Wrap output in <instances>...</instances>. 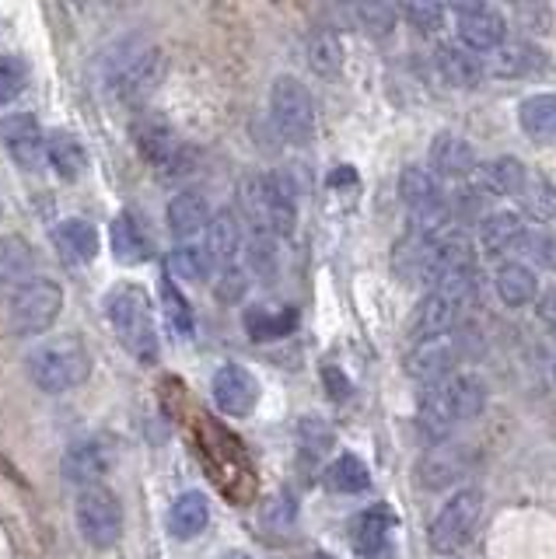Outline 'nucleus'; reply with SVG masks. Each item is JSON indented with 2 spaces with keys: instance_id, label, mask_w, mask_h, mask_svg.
<instances>
[{
  "instance_id": "10",
  "label": "nucleus",
  "mask_w": 556,
  "mask_h": 559,
  "mask_svg": "<svg viewBox=\"0 0 556 559\" xmlns=\"http://www.w3.org/2000/svg\"><path fill=\"white\" fill-rule=\"evenodd\" d=\"M469 349H473V340H469V332H448V336H434V340H421L406 357V374L424 381V384H434L451 374V367H456Z\"/></svg>"
},
{
  "instance_id": "3",
  "label": "nucleus",
  "mask_w": 556,
  "mask_h": 559,
  "mask_svg": "<svg viewBox=\"0 0 556 559\" xmlns=\"http://www.w3.org/2000/svg\"><path fill=\"white\" fill-rule=\"evenodd\" d=\"M106 314L116 329L119 343L141 364H154L162 354L158 343V325H154V308L144 287L137 284H119L106 297Z\"/></svg>"
},
{
  "instance_id": "37",
  "label": "nucleus",
  "mask_w": 556,
  "mask_h": 559,
  "mask_svg": "<svg viewBox=\"0 0 556 559\" xmlns=\"http://www.w3.org/2000/svg\"><path fill=\"white\" fill-rule=\"evenodd\" d=\"M308 63L316 74L322 78H333L336 70L343 67V43L333 28H316L308 39Z\"/></svg>"
},
{
  "instance_id": "42",
  "label": "nucleus",
  "mask_w": 556,
  "mask_h": 559,
  "mask_svg": "<svg viewBox=\"0 0 556 559\" xmlns=\"http://www.w3.org/2000/svg\"><path fill=\"white\" fill-rule=\"evenodd\" d=\"M518 252H525L532 262L546 270H556V235L553 231H525L518 241Z\"/></svg>"
},
{
  "instance_id": "50",
  "label": "nucleus",
  "mask_w": 556,
  "mask_h": 559,
  "mask_svg": "<svg viewBox=\"0 0 556 559\" xmlns=\"http://www.w3.org/2000/svg\"><path fill=\"white\" fill-rule=\"evenodd\" d=\"M316 559H333V556H316Z\"/></svg>"
},
{
  "instance_id": "39",
  "label": "nucleus",
  "mask_w": 556,
  "mask_h": 559,
  "mask_svg": "<svg viewBox=\"0 0 556 559\" xmlns=\"http://www.w3.org/2000/svg\"><path fill=\"white\" fill-rule=\"evenodd\" d=\"M333 444H336V433H333V427L326 424V419L305 416L301 424H298V448H301V454H305L308 462L326 459Z\"/></svg>"
},
{
  "instance_id": "33",
  "label": "nucleus",
  "mask_w": 556,
  "mask_h": 559,
  "mask_svg": "<svg viewBox=\"0 0 556 559\" xmlns=\"http://www.w3.org/2000/svg\"><path fill=\"white\" fill-rule=\"evenodd\" d=\"M322 483L326 489H333V493H364V489L371 486V472L357 454H340V459L326 468Z\"/></svg>"
},
{
  "instance_id": "32",
  "label": "nucleus",
  "mask_w": 556,
  "mask_h": 559,
  "mask_svg": "<svg viewBox=\"0 0 556 559\" xmlns=\"http://www.w3.org/2000/svg\"><path fill=\"white\" fill-rule=\"evenodd\" d=\"M494 287H497V297L508 308H525L539 290L535 273L529 266H521V262H504L494 276Z\"/></svg>"
},
{
  "instance_id": "13",
  "label": "nucleus",
  "mask_w": 556,
  "mask_h": 559,
  "mask_svg": "<svg viewBox=\"0 0 556 559\" xmlns=\"http://www.w3.org/2000/svg\"><path fill=\"white\" fill-rule=\"evenodd\" d=\"M0 144L25 171H39L46 162V133L32 112H11L0 119Z\"/></svg>"
},
{
  "instance_id": "52",
  "label": "nucleus",
  "mask_w": 556,
  "mask_h": 559,
  "mask_svg": "<svg viewBox=\"0 0 556 559\" xmlns=\"http://www.w3.org/2000/svg\"><path fill=\"white\" fill-rule=\"evenodd\" d=\"M0 214H4V210H0Z\"/></svg>"
},
{
  "instance_id": "14",
  "label": "nucleus",
  "mask_w": 556,
  "mask_h": 559,
  "mask_svg": "<svg viewBox=\"0 0 556 559\" xmlns=\"http://www.w3.org/2000/svg\"><path fill=\"white\" fill-rule=\"evenodd\" d=\"M211 395H214V406L224 413V416H249L259 402V381L252 378L249 367L241 364H224L214 371V381H211Z\"/></svg>"
},
{
  "instance_id": "16",
  "label": "nucleus",
  "mask_w": 556,
  "mask_h": 559,
  "mask_svg": "<svg viewBox=\"0 0 556 559\" xmlns=\"http://www.w3.org/2000/svg\"><path fill=\"white\" fill-rule=\"evenodd\" d=\"M456 28L469 52H494L504 43V14L490 4H456Z\"/></svg>"
},
{
  "instance_id": "34",
  "label": "nucleus",
  "mask_w": 556,
  "mask_h": 559,
  "mask_svg": "<svg viewBox=\"0 0 556 559\" xmlns=\"http://www.w3.org/2000/svg\"><path fill=\"white\" fill-rule=\"evenodd\" d=\"M211 270H214V259L203 245L186 241L179 249H171L168 255V276H179L186 284H203V280L211 276Z\"/></svg>"
},
{
  "instance_id": "45",
  "label": "nucleus",
  "mask_w": 556,
  "mask_h": 559,
  "mask_svg": "<svg viewBox=\"0 0 556 559\" xmlns=\"http://www.w3.org/2000/svg\"><path fill=\"white\" fill-rule=\"evenodd\" d=\"M246 287H249V280H246V270H241V266H228L217 276V297H221V301H228V305L241 301Z\"/></svg>"
},
{
  "instance_id": "48",
  "label": "nucleus",
  "mask_w": 556,
  "mask_h": 559,
  "mask_svg": "<svg viewBox=\"0 0 556 559\" xmlns=\"http://www.w3.org/2000/svg\"><path fill=\"white\" fill-rule=\"evenodd\" d=\"M535 311H539V319H543L546 325H553V329H556V287H549L543 297H539Z\"/></svg>"
},
{
  "instance_id": "22",
  "label": "nucleus",
  "mask_w": 556,
  "mask_h": 559,
  "mask_svg": "<svg viewBox=\"0 0 556 559\" xmlns=\"http://www.w3.org/2000/svg\"><path fill=\"white\" fill-rule=\"evenodd\" d=\"M430 171L448 175V179H462V175L476 171V151L459 133H438L430 140Z\"/></svg>"
},
{
  "instance_id": "41",
  "label": "nucleus",
  "mask_w": 556,
  "mask_h": 559,
  "mask_svg": "<svg viewBox=\"0 0 556 559\" xmlns=\"http://www.w3.org/2000/svg\"><path fill=\"white\" fill-rule=\"evenodd\" d=\"M28 87V63L19 57H0V105H11Z\"/></svg>"
},
{
  "instance_id": "46",
  "label": "nucleus",
  "mask_w": 556,
  "mask_h": 559,
  "mask_svg": "<svg viewBox=\"0 0 556 559\" xmlns=\"http://www.w3.org/2000/svg\"><path fill=\"white\" fill-rule=\"evenodd\" d=\"M263 521L270 524V528H287V524L294 521V503L287 497L270 500V507L263 511Z\"/></svg>"
},
{
  "instance_id": "2",
  "label": "nucleus",
  "mask_w": 556,
  "mask_h": 559,
  "mask_svg": "<svg viewBox=\"0 0 556 559\" xmlns=\"http://www.w3.org/2000/svg\"><path fill=\"white\" fill-rule=\"evenodd\" d=\"M241 210H246L249 231H270L276 238H291L294 224H298V186L284 171H267V175H249L238 186Z\"/></svg>"
},
{
  "instance_id": "36",
  "label": "nucleus",
  "mask_w": 556,
  "mask_h": 559,
  "mask_svg": "<svg viewBox=\"0 0 556 559\" xmlns=\"http://www.w3.org/2000/svg\"><path fill=\"white\" fill-rule=\"evenodd\" d=\"M246 325H249V336L256 343H267V340H284L298 325V311L284 308V311H267V308H249L246 311Z\"/></svg>"
},
{
  "instance_id": "18",
  "label": "nucleus",
  "mask_w": 556,
  "mask_h": 559,
  "mask_svg": "<svg viewBox=\"0 0 556 559\" xmlns=\"http://www.w3.org/2000/svg\"><path fill=\"white\" fill-rule=\"evenodd\" d=\"M133 144H137V151L144 154V162H147V165L162 168V171L176 168V165L182 162V157H186V151H182V144L176 140V133H171L168 122L154 119V116L141 119V122L133 127Z\"/></svg>"
},
{
  "instance_id": "5",
  "label": "nucleus",
  "mask_w": 556,
  "mask_h": 559,
  "mask_svg": "<svg viewBox=\"0 0 556 559\" xmlns=\"http://www.w3.org/2000/svg\"><path fill=\"white\" fill-rule=\"evenodd\" d=\"M476 290H480V280L473 270L434 284L424 301L413 311V322H410L413 340L421 343V340H434V336H448V332H456L459 322L465 319L469 305H473Z\"/></svg>"
},
{
  "instance_id": "12",
  "label": "nucleus",
  "mask_w": 556,
  "mask_h": 559,
  "mask_svg": "<svg viewBox=\"0 0 556 559\" xmlns=\"http://www.w3.org/2000/svg\"><path fill=\"white\" fill-rule=\"evenodd\" d=\"M116 465V444L106 441V437H84V441H74L63 451L60 472L67 483H74L81 489L98 486V479Z\"/></svg>"
},
{
  "instance_id": "23",
  "label": "nucleus",
  "mask_w": 556,
  "mask_h": 559,
  "mask_svg": "<svg viewBox=\"0 0 556 559\" xmlns=\"http://www.w3.org/2000/svg\"><path fill=\"white\" fill-rule=\"evenodd\" d=\"M206 224H211V203H206L203 192L186 189L168 203V231L179 238V245L206 231Z\"/></svg>"
},
{
  "instance_id": "8",
  "label": "nucleus",
  "mask_w": 556,
  "mask_h": 559,
  "mask_svg": "<svg viewBox=\"0 0 556 559\" xmlns=\"http://www.w3.org/2000/svg\"><path fill=\"white\" fill-rule=\"evenodd\" d=\"M78 532L92 549H113L123 538V503L106 486H88L81 489L74 503Z\"/></svg>"
},
{
  "instance_id": "49",
  "label": "nucleus",
  "mask_w": 556,
  "mask_h": 559,
  "mask_svg": "<svg viewBox=\"0 0 556 559\" xmlns=\"http://www.w3.org/2000/svg\"><path fill=\"white\" fill-rule=\"evenodd\" d=\"M343 182H357V171L354 168H340L329 175V186H343Z\"/></svg>"
},
{
  "instance_id": "25",
  "label": "nucleus",
  "mask_w": 556,
  "mask_h": 559,
  "mask_svg": "<svg viewBox=\"0 0 556 559\" xmlns=\"http://www.w3.org/2000/svg\"><path fill=\"white\" fill-rule=\"evenodd\" d=\"M206 524H211V503L200 493V489H189L182 493L176 503H171L168 511V532L189 542V538H200L206 532Z\"/></svg>"
},
{
  "instance_id": "15",
  "label": "nucleus",
  "mask_w": 556,
  "mask_h": 559,
  "mask_svg": "<svg viewBox=\"0 0 556 559\" xmlns=\"http://www.w3.org/2000/svg\"><path fill=\"white\" fill-rule=\"evenodd\" d=\"M469 462H473V448L448 437L441 444H430V451L416 465V479H421L424 489H448L465 476Z\"/></svg>"
},
{
  "instance_id": "44",
  "label": "nucleus",
  "mask_w": 556,
  "mask_h": 559,
  "mask_svg": "<svg viewBox=\"0 0 556 559\" xmlns=\"http://www.w3.org/2000/svg\"><path fill=\"white\" fill-rule=\"evenodd\" d=\"M403 14L413 22L416 32H438L445 25V4H430V0H413V4H403Z\"/></svg>"
},
{
  "instance_id": "27",
  "label": "nucleus",
  "mask_w": 556,
  "mask_h": 559,
  "mask_svg": "<svg viewBox=\"0 0 556 559\" xmlns=\"http://www.w3.org/2000/svg\"><path fill=\"white\" fill-rule=\"evenodd\" d=\"M521 235H525V221H521L514 210H497V214H486L480 224V249L486 255H500L518 249Z\"/></svg>"
},
{
  "instance_id": "9",
  "label": "nucleus",
  "mask_w": 556,
  "mask_h": 559,
  "mask_svg": "<svg viewBox=\"0 0 556 559\" xmlns=\"http://www.w3.org/2000/svg\"><path fill=\"white\" fill-rule=\"evenodd\" d=\"M63 311V290L54 280H32L28 287L11 294L8 325L14 336H43L54 329V322Z\"/></svg>"
},
{
  "instance_id": "11",
  "label": "nucleus",
  "mask_w": 556,
  "mask_h": 559,
  "mask_svg": "<svg viewBox=\"0 0 556 559\" xmlns=\"http://www.w3.org/2000/svg\"><path fill=\"white\" fill-rule=\"evenodd\" d=\"M158 84H162V49L158 46H141L106 87L123 105H141V102H147L154 95V87H158Z\"/></svg>"
},
{
  "instance_id": "26",
  "label": "nucleus",
  "mask_w": 556,
  "mask_h": 559,
  "mask_svg": "<svg viewBox=\"0 0 556 559\" xmlns=\"http://www.w3.org/2000/svg\"><path fill=\"white\" fill-rule=\"evenodd\" d=\"M525 182H529V171L511 154L494 157V162H486L480 168V189L486 197H521Z\"/></svg>"
},
{
  "instance_id": "30",
  "label": "nucleus",
  "mask_w": 556,
  "mask_h": 559,
  "mask_svg": "<svg viewBox=\"0 0 556 559\" xmlns=\"http://www.w3.org/2000/svg\"><path fill=\"white\" fill-rule=\"evenodd\" d=\"M434 60H438V70L448 84H456V87H480L483 84L486 67L476 52H469L465 46H441Z\"/></svg>"
},
{
  "instance_id": "29",
  "label": "nucleus",
  "mask_w": 556,
  "mask_h": 559,
  "mask_svg": "<svg viewBox=\"0 0 556 559\" xmlns=\"http://www.w3.org/2000/svg\"><path fill=\"white\" fill-rule=\"evenodd\" d=\"M546 67V57L532 43H500L490 57V70L497 78H529Z\"/></svg>"
},
{
  "instance_id": "21",
  "label": "nucleus",
  "mask_w": 556,
  "mask_h": 559,
  "mask_svg": "<svg viewBox=\"0 0 556 559\" xmlns=\"http://www.w3.org/2000/svg\"><path fill=\"white\" fill-rule=\"evenodd\" d=\"M32 276H36V252H32V245L19 235L0 238V290L19 294L32 284Z\"/></svg>"
},
{
  "instance_id": "51",
  "label": "nucleus",
  "mask_w": 556,
  "mask_h": 559,
  "mask_svg": "<svg viewBox=\"0 0 556 559\" xmlns=\"http://www.w3.org/2000/svg\"><path fill=\"white\" fill-rule=\"evenodd\" d=\"M553 381H556V364H553Z\"/></svg>"
},
{
  "instance_id": "7",
  "label": "nucleus",
  "mask_w": 556,
  "mask_h": 559,
  "mask_svg": "<svg viewBox=\"0 0 556 559\" xmlns=\"http://www.w3.org/2000/svg\"><path fill=\"white\" fill-rule=\"evenodd\" d=\"M270 119L287 144H308L316 136V102L311 92L291 74H281L270 87Z\"/></svg>"
},
{
  "instance_id": "35",
  "label": "nucleus",
  "mask_w": 556,
  "mask_h": 559,
  "mask_svg": "<svg viewBox=\"0 0 556 559\" xmlns=\"http://www.w3.org/2000/svg\"><path fill=\"white\" fill-rule=\"evenodd\" d=\"M158 305H162L165 322L171 325V332H176V336H182V340L193 336V329H197L193 308H189L186 294L176 284H171V276H162V284H158Z\"/></svg>"
},
{
  "instance_id": "1",
  "label": "nucleus",
  "mask_w": 556,
  "mask_h": 559,
  "mask_svg": "<svg viewBox=\"0 0 556 559\" xmlns=\"http://www.w3.org/2000/svg\"><path fill=\"white\" fill-rule=\"evenodd\" d=\"M483 409H486V381L480 374L456 371L441 381H434L424 392L421 413H416V427H421L424 441L441 444L462 424L476 419Z\"/></svg>"
},
{
  "instance_id": "6",
  "label": "nucleus",
  "mask_w": 556,
  "mask_h": 559,
  "mask_svg": "<svg viewBox=\"0 0 556 559\" xmlns=\"http://www.w3.org/2000/svg\"><path fill=\"white\" fill-rule=\"evenodd\" d=\"M480 518H483V489L465 486L459 493H451L438 518L430 521V549L441 556L465 549L480 528Z\"/></svg>"
},
{
  "instance_id": "47",
  "label": "nucleus",
  "mask_w": 556,
  "mask_h": 559,
  "mask_svg": "<svg viewBox=\"0 0 556 559\" xmlns=\"http://www.w3.org/2000/svg\"><path fill=\"white\" fill-rule=\"evenodd\" d=\"M322 381L329 384V395H333V399H346V395H351V381H346V378L336 371V367H326V371H322Z\"/></svg>"
},
{
  "instance_id": "40",
  "label": "nucleus",
  "mask_w": 556,
  "mask_h": 559,
  "mask_svg": "<svg viewBox=\"0 0 556 559\" xmlns=\"http://www.w3.org/2000/svg\"><path fill=\"white\" fill-rule=\"evenodd\" d=\"M521 206L532 221H553L556 217V186L543 175H532L521 189Z\"/></svg>"
},
{
  "instance_id": "31",
  "label": "nucleus",
  "mask_w": 556,
  "mask_h": 559,
  "mask_svg": "<svg viewBox=\"0 0 556 559\" xmlns=\"http://www.w3.org/2000/svg\"><path fill=\"white\" fill-rule=\"evenodd\" d=\"M109 245H113V255L123 262V266H137V262H144L151 255V241L141 231V224H137L130 214H119L113 221V227H109Z\"/></svg>"
},
{
  "instance_id": "24",
  "label": "nucleus",
  "mask_w": 556,
  "mask_h": 559,
  "mask_svg": "<svg viewBox=\"0 0 556 559\" xmlns=\"http://www.w3.org/2000/svg\"><path fill=\"white\" fill-rule=\"evenodd\" d=\"M206 252H211L214 262H221L224 270L228 266H238L241 259V224L235 221L232 210H217V214L211 217V224H206Z\"/></svg>"
},
{
  "instance_id": "43",
  "label": "nucleus",
  "mask_w": 556,
  "mask_h": 559,
  "mask_svg": "<svg viewBox=\"0 0 556 559\" xmlns=\"http://www.w3.org/2000/svg\"><path fill=\"white\" fill-rule=\"evenodd\" d=\"M357 14V22L364 32H371V35H389L395 28V14L399 8L395 4H357L354 8Z\"/></svg>"
},
{
  "instance_id": "38",
  "label": "nucleus",
  "mask_w": 556,
  "mask_h": 559,
  "mask_svg": "<svg viewBox=\"0 0 556 559\" xmlns=\"http://www.w3.org/2000/svg\"><path fill=\"white\" fill-rule=\"evenodd\" d=\"M518 122L529 136H553L556 133V95H532L521 102Z\"/></svg>"
},
{
  "instance_id": "28",
  "label": "nucleus",
  "mask_w": 556,
  "mask_h": 559,
  "mask_svg": "<svg viewBox=\"0 0 556 559\" xmlns=\"http://www.w3.org/2000/svg\"><path fill=\"white\" fill-rule=\"evenodd\" d=\"M46 162L54 165L60 179H81L84 168H88V151L84 144L67 130L46 133Z\"/></svg>"
},
{
  "instance_id": "20",
  "label": "nucleus",
  "mask_w": 556,
  "mask_h": 559,
  "mask_svg": "<svg viewBox=\"0 0 556 559\" xmlns=\"http://www.w3.org/2000/svg\"><path fill=\"white\" fill-rule=\"evenodd\" d=\"M54 241L67 266H88V262L98 259V249H102L95 224L84 217H67L54 231Z\"/></svg>"
},
{
  "instance_id": "4",
  "label": "nucleus",
  "mask_w": 556,
  "mask_h": 559,
  "mask_svg": "<svg viewBox=\"0 0 556 559\" xmlns=\"http://www.w3.org/2000/svg\"><path fill=\"white\" fill-rule=\"evenodd\" d=\"M25 371L39 392L63 395V392H71V389H78V384L88 381L92 357H88V349H84L81 340L54 336V340L39 343L36 349H28Z\"/></svg>"
},
{
  "instance_id": "19",
  "label": "nucleus",
  "mask_w": 556,
  "mask_h": 559,
  "mask_svg": "<svg viewBox=\"0 0 556 559\" xmlns=\"http://www.w3.org/2000/svg\"><path fill=\"white\" fill-rule=\"evenodd\" d=\"M392 528H395V511L389 503H375L368 511H360L351 524V546L357 556H381L392 538Z\"/></svg>"
},
{
  "instance_id": "17",
  "label": "nucleus",
  "mask_w": 556,
  "mask_h": 559,
  "mask_svg": "<svg viewBox=\"0 0 556 559\" xmlns=\"http://www.w3.org/2000/svg\"><path fill=\"white\" fill-rule=\"evenodd\" d=\"M399 200L410 206L413 217H430V214L448 210L441 179L427 165H406L403 168V175H399Z\"/></svg>"
}]
</instances>
